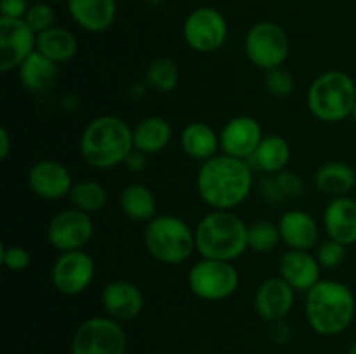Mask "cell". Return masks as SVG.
<instances>
[{"mask_svg":"<svg viewBox=\"0 0 356 354\" xmlns=\"http://www.w3.org/2000/svg\"><path fill=\"white\" fill-rule=\"evenodd\" d=\"M10 153V135L6 127L0 128V160L6 162Z\"/></svg>","mask_w":356,"mask_h":354,"instance_id":"cell-40","label":"cell"},{"mask_svg":"<svg viewBox=\"0 0 356 354\" xmlns=\"http://www.w3.org/2000/svg\"><path fill=\"white\" fill-rule=\"evenodd\" d=\"M315 184L334 198L348 196L356 187V170L346 162H327L315 172Z\"/></svg>","mask_w":356,"mask_h":354,"instance_id":"cell-25","label":"cell"},{"mask_svg":"<svg viewBox=\"0 0 356 354\" xmlns=\"http://www.w3.org/2000/svg\"><path fill=\"white\" fill-rule=\"evenodd\" d=\"M320 264L308 250H292L282 255L278 271L294 290L308 292L320 281Z\"/></svg>","mask_w":356,"mask_h":354,"instance_id":"cell-18","label":"cell"},{"mask_svg":"<svg viewBox=\"0 0 356 354\" xmlns=\"http://www.w3.org/2000/svg\"><path fill=\"white\" fill-rule=\"evenodd\" d=\"M76 49L79 44L75 35L66 28L52 26L37 35V51L56 65L70 61L76 54Z\"/></svg>","mask_w":356,"mask_h":354,"instance_id":"cell-26","label":"cell"},{"mask_svg":"<svg viewBox=\"0 0 356 354\" xmlns=\"http://www.w3.org/2000/svg\"><path fill=\"white\" fill-rule=\"evenodd\" d=\"M264 89L271 97L284 99V97L291 96L292 90H294V76L282 66L268 69L266 75H264Z\"/></svg>","mask_w":356,"mask_h":354,"instance_id":"cell-32","label":"cell"},{"mask_svg":"<svg viewBox=\"0 0 356 354\" xmlns=\"http://www.w3.org/2000/svg\"><path fill=\"white\" fill-rule=\"evenodd\" d=\"M263 137L264 134L259 121L247 115H240L226 121L225 127L221 128L219 144L225 155L247 160L252 158Z\"/></svg>","mask_w":356,"mask_h":354,"instance_id":"cell-14","label":"cell"},{"mask_svg":"<svg viewBox=\"0 0 356 354\" xmlns=\"http://www.w3.org/2000/svg\"><path fill=\"white\" fill-rule=\"evenodd\" d=\"M127 335L120 321L110 316H94L76 328L72 354H125Z\"/></svg>","mask_w":356,"mask_h":354,"instance_id":"cell-8","label":"cell"},{"mask_svg":"<svg viewBox=\"0 0 356 354\" xmlns=\"http://www.w3.org/2000/svg\"><path fill=\"white\" fill-rule=\"evenodd\" d=\"M280 238L289 248L309 250L318 243V224L312 214L299 208L287 210L278 222Z\"/></svg>","mask_w":356,"mask_h":354,"instance_id":"cell-20","label":"cell"},{"mask_svg":"<svg viewBox=\"0 0 356 354\" xmlns=\"http://www.w3.org/2000/svg\"><path fill=\"white\" fill-rule=\"evenodd\" d=\"M353 193H355V196H353V198H355V200H356V187H355V191H353Z\"/></svg>","mask_w":356,"mask_h":354,"instance_id":"cell-44","label":"cell"},{"mask_svg":"<svg viewBox=\"0 0 356 354\" xmlns=\"http://www.w3.org/2000/svg\"><path fill=\"white\" fill-rule=\"evenodd\" d=\"M350 118L356 124V103H355V106H353V111H351V117Z\"/></svg>","mask_w":356,"mask_h":354,"instance_id":"cell-43","label":"cell"},{"mask_svg":"<svg viewBox=\"0 0 356 354\" xmlns=\"http://www.w3.org/2000/svg\"><path fill=\"white\" fill-rule=\"evenodd\" d=\"M26 21L28 26L35 31V33H42V31L49 30V28L54 26L56 12L49 3H33V6L28 9L26 16L23 17Z\"/></svg>","mask_w":356,"mask_h":354,"instance_id":"cell-34","label":"cell"},{"mask_svg":"<svg viewBox=\"0 0 356 354\" xmlns=\"http://www.w3.org/2000/svg\"><path fill=\"white\" fill-rule=\"evenodd\" d=\"M61 106L65 111H75L79 106V97L75 94H66L61 99Z\"/></svg>","mask_w":356,"mask_h":354,"instance_id":"cell-41","label":"cell"},{"mask_svg":"<svg viewBox=\"0 0 356 354\" xmlns=\"http://www.w3.org/2000/svg\"><path fill=\"white\" fill-rule=\"evenodd\" d=\"M73 21L90 33L106 31L117 16L115 0H68Z\"/></svg>","mask_w":356,"mask_h":354,"instance_id":"cell-21","label":"cell"},{"mask_svg":"<svg viewBox=\"0 0 356 354\" xmlns=\"http://www.w3.org/2000/svg\"><path fill=\"white\" fill-rule=\"evenodd\" d=\"M282 242L280 229L278 224L270 221H256L247 229V245L249 250L257 253H266L277 248L278 243Z\"/></svg>","mask_w":356,"mask_h":354,"instance_id":"cell-31","label":"cell"},{"mask_svg":"<svg viewBox=\"0 0 356 354\" xmlns=\"http://www.w3.org/2000/svg\"><path fill=\"white\" fill-rule=\"evenodd\" d=\"M183 35L193 51L209 54L225 44L228 24L225 16L214 7H198L184 19Z\"/></svg>","mask_w":356,"mask_h":354,"instance_id":"cell-10","label":"cell"},{"mask_svg":"<svg viewBox=\"0 0 356 354\" xmlns=\"http://www.w3.org/2000/svg\"><path fill=\"white\" fill-rule=\"evenodd\" d=\"M37 51V33L24 19L0 17V71L19 68L24 59Z\"/></svg>","mask_w":356,"mask_h":354,"instance_id":"cell-13","label":"cell"},{"mask_svg":"<svg viewBox=\"0 0 356 354\" xmlns=\"http://www.w3.org/2000/svg\"><path fill=\"white\" fill-rule=\"evenodd\" d=\"M249 226L233 210H212L202 217L195 229L197 250L204 259L232 260L238 259L247 245Z\"/></svg>","mask_w":356,"mask_h":354,"instance_id":"cell-4","label":"cell"},{"mask_svg":"<svg viewBox=\"0 0 356 354\" xmlns=\"http://www.w3.org/2000/svg\"><path fill=\"white\" fill-rule=\"evenodd\" d=\"M94 235L90 214L79 208H66L52 217L47 228V239L59 252L83 250Z\"/></svg>","mask_w":356,"mask_h":354,"instance_id":"cell-12","label":"cell"},{"mask_svg":"<svg viewBox=\"0 0 356 354\" xmlns=\"http://www.w3.org/2000/svg\"><path fill=\"white\" fill-rule=\"evenodd\" d=\"M356 103V83L348 73L332 69L313 80L308 90V108L318 120L337 124L351 117Z\"/></svg>","mask_w":356,"mask_h":354,"instance_id":"cell-5","label":"cell"},{"mask_svg":"<svg viewBox=\"0 0 356 354\" xmlns=\"http://www.w3.org/2000/svg\"><path fill=\"white\" fill-rule=\"evenodd\" d=\"M346 245L329 238L316 248L315 257L322 267H325V269H336L346 259Z\"/></svg>","mask_w":356,"mask_h":354,"instance_id":"cell-33","label":"cell"},{"mask_svg":"<svg viewBox=\"0 0 356 354\" xmlns=\"http://www.w3.org/2000/svg\"><path fill=\"white\" fill-rule=\"evenodd\" d=\"M240 283V276L233 262L204 259L195 262L188 273V288L195 297L207 302H219L232 297Z\"/></svg>","mask_w":356,"mask_h":354,"instance_id":"cell-7","label":"cell"},{"mask_svg":"<svg viewBox=\"0 0 356 354\" xmlns=\"http://www.w3.org/2000/svg\"><path fill=\"white\" fill-rule=\"evenodd\" d=\"M17 69H19L21 85L31 94L47 92L58 80V65L38 51L31 52Z\"/></svg>","mask_w":356,"mask_h":354,"instance_id":"cell-22","label":"cell"},{"mask_svg":"<svg viewBox=\"0 0 356 354\" xmlns=\"http://www.w3.org/2000/svg\"><path fill=\"white\" fill-rule=\"evenodd\" d=\"M104 311L117 321H131L141 314L145 297L141 288L132 281L115 280L103 288L101 294Z\"/></svg>","mask_w":356,"mask_h":354,"instance_id":"cell-17","label":"cell"},{"mask_svg":"<svg viewBox=\"0 0 356 354\" xmlns=\"http://www.w3.org/2000/svg\"><path fill=\"white\" fill-rule=\"evenodd\" d=\"M0 262L9 271H24L31 262V253L19 245L3 246Z\"/></svg>","mask_w":356,"mask_h":354,"instance_id":"cell-35","label":"cell"},{"mask_svg":"<svg viewBox=\"0 0 356 354\" xmlns=\"http://www.w3.org/2000/svg\"><path fill=\"white\" fill-rule=\"evenodd\" d=\"M294 288L284 278H268L259 285L254 298L257 316L266 323L282 321L294 305Z\"/></svg>","mask_w":356,"mask_h":354,"instance_id":"cell-16","label":"cell"},{"mask_svg":"<svg viewBox=\"0 0 356 354\" xmlns=\"http://www.w3.org/2000/svg\"><path fill=\"white\" fill-rule=\"evenodd\" d=\"M252 183L249 163L225 153L202 162L197 176L198 194L212 210H233L242 205L252 191Z\"/></svg>","mask_w":356,"mask_h":354,"instance_id":"cell-1","label":"cell"},{"mask_svg":"<svg viewBox=\"0 0 356 354\" xmlns=\"http://www.w3.org/2000/svg\"><path fill=\"white\" fill-rule=\"evenodd\" d=\"M181 146L190 158L198 162H207L216 156L219 144V134L205 121H191L183 128L181 134Z\"/></svg>","mask_w":356,"mask_h":354,"instance_id":"cell-24","label":"cell"},{"mask_svg":"<svg viewBox=\"0 0 356 354\" xmlns=\"http://www.w3.org/2000/svg\"><path fill=\"white\" fill-rule=\"evenodd\" d=\"M172 139V127L162 117H148L132 128L134 149L145 155H155L163 151Z\"/></svg>","mask_w":356,"mask_h":354,"instance_id":"cell-23","label":"cell"},{"mask_svg":"<svg viewBox=\"0 0 356 354\" xmlns=\"http://www.w3.org/2000/svg\"><path fill=\"white\" fill-rule=\"evenodd\" d=\"M26 0H0V12L2 17H14V19H23L28 12Z\"/></svg>","mask_w":356,"mask_h":354,"instance_id":"cell-37","label":"cell"},{"mask_svg":"<svg viewBox=\"0 0 356 354\" xmlns=\"http://www.w3.org/2000/svg\"><path fill=\"white\" fill-rule=\"evenodd\" d=\"M323 226L330 239L350 246L356 243V200L350 196L334 198L323 212Z\"/></svg>","mask_w":356,"mask_h":354,"instance_id":"cell-19","label":"cell"},{"mask_svg":"<svg viewBox=\"0 0 356 354\" xmlns=\"http://www.w3.org/2000/svg\"><path fill=\"white\" fill-rule=\"evenodd\" d=\"M146 83L159 92H172L179 83V68L170 58H156L146 69Z\"/></svg>","mask_w":356,"mask_h":354,"instance_id":"cell-30","label":"cell"},{"mask_svg":"<svg viewBox=\"0 0 356 354\" xmlns=\"http://www.w3.org/2000/svg\"><path fill=\"white\" fill-rule=\"evenodd\" d=\"M125 165H127V169L131 170H143L146 167V155L145 153L138 151V149H132L131 153H129V156L125 158Z\"/></svg>","mask_w":356,"mask_h":354,"instance_id":"cell-39","label":"cell"},{"mask_svg":"<svg viewBox=\"0 0 356 354\" xmlns=\"http://www.w3.org/2000/svg\"><path fill=\"white\" fill-rule=\"evenodd\" d=\"M275 183L285 198H299L305 193V183L296 172L284 170L280 174H275Z\"/></svg>","mask_w":356,"mask_h":354,"instance_id":"cell-36","label":"cell"},{"mask_svg":"<svg viewBox=\"0 0 356 354\" xmlns=\"http://www.w3.org/2000/svg\"><path fill=\"white\" fill-rule=\"evenodd\" d=\"M120 208L132 221L149 222L156 217L155 194L145 184H129L120 193Z\"/></svg>","mask_w":356,"mask_h":354,"instance_id":"cell-27","label":"cell"},{"mask_svg":"<svg viewBox=\"0 0 356 354\" xmlns=\"http://www.w3.org/2000/svg\"><path fill=\"white\" fill-rule=\"evenodd\" d=\"M134 149L131 125L115 115H103L90 121L80 137V155L97 170L113 169L125 162Z\"/></svg>","mask_w":356,"mask_h":354,"instance_id":"cell-3","label":"cell"},{"mask_svg":"<svg viewBox=\"0 0 356 354\" xmlns=\"http://www.w3.org/2000/svg\"><path fill=\"white\" fill-rule=\"evenodd\" d=\"M348 354H356V342L351 344V347L348 349Z\"/></svg>","mask_w":356,"mask_h":354,"instance_id":"cell-42","label":"cell"},{"mask_svg":"<svg viewBox=\"0 0 356 354\" xmlns=\"http://www.w3.org/2000/svg\"><path fill=\"white\" fill-rule=\"evenodd\" d=\"M306 319L318 335L336 337L350 328L356 314V298L348 285L320 280L306 292Z\"/></svg>","mask_w":356,"mask_h":354,"instance_id":"cell-2","label":"cell"},{"mask_svg":"<svg viewBox=\"0 0 356 354\" xmlns=\"http://www.w3.org/2000/svg\"><path fill=\"white\" fill-rule=\"evenodd\" d=\"M291 335H292L291 326L287 325L285 319H282V321H277V323H271V339H273V342L287 344L289 339H291Z\"/></svg>","mask_w":356,"mask_h":354,"instance_id":"cell-38","label":"cell"},{"mask_svg":"<svg viewBox=\"0 0 356 354\" xmlns=\"http://www.w3.org/2000/svg\"><path fill=\"white\" fill-rule=\"evenodd\" d=\"M96 274V262L83 250L61 252L52 266L51 278L56 290L63 295H79L90 287Z\"/></svg>","mask_w":356,"mask_h":354,"instance_id":"cell-11","label":"cell"},{"mask_svg":"<svg viewBox=\"0 0 356 354\" xmlns=\"http://www.w3.org/2000/svg\"><path fill=\"white\" fill-rule=\"evenodd\" d=\"M28 186L38 198L59 200L72 191V174L58 160H40L28 170Z\"/></svg>","mask_w":356,"mask_h":354,"instance_id":"cell-15","label":"cell"},{"mask_svg":"<svg viewBox=\"0 0 356 354\" xmlns=\"http://www.w3.org/2000/svg\"><path fill=\"white\" fill-rule=\"evenodd\" d=\"M243 49L254 66L268 71V69L280 68L287 61L291 42L280 24L263 21L250 28Z\"/></svg>","mask_w":356,"mask_h":354,"instance_id":"cell-9","label":"cell"},{"mask_svg":"<svg viewBox=\"0 0 356 354\" xmlns=\"http://www.w3.org/2000/svg\"><path fill=\"white\" fill-rule=\"evenodd\" d=\"M68 198L73 208H79L87 214H94V212L103 210L108 194L103 184H99L97 180H80V183L73 184Z\"/></svg>","mask_w":356,"mask_h":354,"instance_id":"cell-29","label":"cell"},{"mask_svg":"<svg viewBox=\"0 0 356 354\" xmlns=\"http://www.w3.org/2000/svg\"><path fill=\"white\" fill-rule=\"evenodd\" d=\"M291 146H289L287 139L282 135L271 134L264 135L261 141L259 148L254 153L252 160L266 174H280L287 169L289 162H291Z\"/></svg>","mask_w":356,"mask_h":354,"instance_id":"cell-28","label":"cell"},{"mask_svg":"<svg viewBox=\"0 0 356 354\" xmlns=\"http://www.w3.org/2000/svg\"><path fill=\"white\" fill-rule=\"evenodd\" d=\"M146 250L162 264L176 266L184 262L197 250L195 231L177 215H156L145 231Z\"/></svg>","mask_w":356,"mask_h":354,"instance_id":"cell-6","label":"cell"}]
</instances>
